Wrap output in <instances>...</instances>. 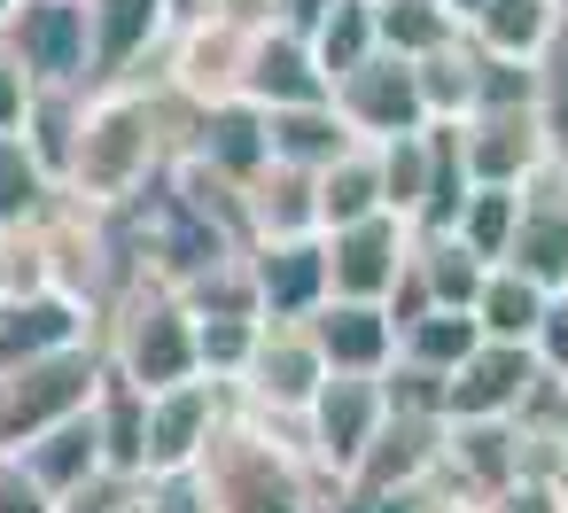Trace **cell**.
<instances>
[{
  "label": "cell",
  "mask_w": 568,
  "mask_h": 513,
  "mask_svg": "<svg viewBox=\"0 0 568 513\" xmlns=\"http://www.w3.org/2000/svg\"><path fill=\"white\" fill-rule=\"evenodd\" d=\"M475 342H483V319L459 311V304H428L413 327H397V358H413V366H428V373H452Z\"/></svg>",
  "instance_id": "cell-29"
},
{
  "label": "cell",
  "mask_w": 568,
  "mask_h": 513,
  "mask_svg": "<svg viewBox=\"0 0 568 513\" xmlns=\"http://www.w3.org/2000/svg\"><path fill=\"white\" fill-rule=\"evenodd\" d=\"M110 513H149V505H141V490H133V474L110 490Z\"/></svg>",
  "instance_id": "cell-44"
},
{
  "label": "cell",
  "mask_w": 568,
  "mask_h": 513,
  "mask_svg": "<svg viewBox=\"0 0 568 513\" xmlns=\"http://www.w3.org/2000/svg\"><path fill=\"white\" fill-rule=\"evenodd\" d=\"M382 412H389L382 373H335V366H327V381H320V389H312V404L296 412V428H304V459L320 466V482H327V490H335V482L351 474V459L374 443Z\"/></svg>",
  "instance_id": "cell-6"
},
{
  "label": "cell",
  "mask_w": 568,
  "mask_h": 513,
  "mask_svg": "<svg viewBox=\"0 0 568 513\" xmlns=\"http://www.w3.org/2000/svg\"><path fill=\"white\" fill-rule=\"evenodd\" d=\"M436 459H444V412L389 404V412H382V428H374V443L351 459V474H343V482H358V490H428Z\"/></svg>",
  "instance_id": "cell-16"
},
{
  "label": "cell",
  "mask_w": 568,
  "mask_h": 513,
  "mask_svg": "<svg viewBox=\"0 0 568 513\" xmlns=\"http://www.w3.org/2000/svg\"><path fill=\"white\" fill-rule=\"evenodd\" d=\"M413 265H420L428 296H436V304H459V311H475V288H483V273H490L459 234H413Z\"/></svg>",
  "instance_id": "cell-32"
},
{
  "label": "cell",
  "mask_w": 568,
  "mask_h": 513,
  "mask_svg": "<svg viewBox=\"0 0 568 513\" xmlns=\"http://www.w3.org/2000/svg\"><path fill=\"white\" fill-rule=\"evenodd\" d=\"M327 513H428V490H358V482H335Z\"/></svg>",
  "instance_id": "cell-39"
},
{
  "label": "cell",
  "mask_w": 568,
  "mask_h": 513,
  "mask_svg": "<svg viewBox=\"0 0 568 513\" xmlns=\"http://www.w3.org/2000/svg\"><path fill=\"white\" fill-rule=\"evenodd\" d=\"M413 79H420L428 117H467V110H475V79H483V48L459 32V40H444V48L413 55Z\"/></svg>",
  "instance_id": "cell-28"
},
{
  "label": "cell",
  "mask_w": 568,
  "mask_h": 513,
  "mask_svg": "<svg viewBox=\"0 0 568 513\" xmlns=\"http://www.w3.org/2000/svg\"><path fill=\"white\" fill-rule=\"evenodd\" d=\"M374 32H382V48H397V55H428V48L459 40L467 24L444 9V0H374Z\"/></svg>",
  "instance_id": "cell-34"
},
{
  "label": "cell",
  "mask_w": 568,
  "mask_h": 513,
  "mask_svg": "<svg viewBox=\"0 0 568 513\" xmlns=\"http://www.w3.org/2000/svg\"><path fill=\"white\" fill-rule=\"evenodd\" d=\"M327 296H366L382 304L413 257V226L397 211H374V218H351V226H327Z\"/></svg>",
  "instance_id": "cell-12"
},
{
  "label": "cell",
  "mask_w": 568,
  "mask_h": 513,
  "mask_svg": "<svg viewBox=\"0 0 568 513\" xmlns=\"http://www.w3.org/2000/svg\"><path fill=\"white\" fill-rule=\"evenodd\" d=\"M374 156H382V203L413 226V211H420V195H428V125L374 141Z\"/></svg>",
  "instance_id": "cell-36"
},
{
  "label": "cell",
  "mask_w": 568,
  "mask_h": 513,
  "mask_svg": "<svg viewBox=\"0 0 568 513\" xmlns=\"http://www.w3.org/2000/svg\"><path fill=\"white\" fill-rule=\"evenodd\" d=\"M514 226H521V187H467V203H459V218H452V234H459L483 265H498V257L514 249Z\"/></svg>",
  "instance_id": "cell-33"
},
{
  "label": "cell",
  "mask_w": 568,
  "mask_h": 513,
  "mask_svg": "<svg viewBox=\"0 0 568 513\" xmlns=\"http://www.w3.org/2000/svg\"><path fill=\"white\" fill-rule=\"evenodd\" d=\"M133 490H141V505H149V513H211V497H203V474H195V466L133 474Z\"/></svg>",
  "instance_id": "cell-38"
},
{
  "label": "cell",
  "mask_w": 568,
  "mask_h": 513,
  "mask_svg": "<svg viewBox=\"0 0 568 513\" xmlns=\"http://www.w3.org/2000/svg\"><path fill=\"white\" fill-rule=\"evenodd\" d=\"M250 350H257V319H242V311H195V366L203 373L234 381L250 366Z\"/></svg>",
  "instance_id": "cell-37"
},
{
  "label": "cell",
  "mask_w": 568,
  "mask_h": 513,
  "mask_svg": "<svg viewBox=\"0 0 568 513\" xmlns=\"http://www.w3.org/2000/svg\"><path fill=\"white\" fill-rule=\"evenodd\" d=\"M374 211H389L382 203V156H374V141H351L335 164H320V234L374 218Z\"/></svg>",
  "instance_id": "cell-25"
},
{
  "label": "cell",
  "mask_w": 568,
  "mask_h": 513,
  "mask_svg": "<svg viewBox=\"0 0 568 513\" xmlns=\"http://www.w3.org/2000/svg\"><path fill=\"white\" fill-rule=\"evenodd\" d=\"M250 40H257V24H234V17H219V9L180 17L172 40H164V86H172L187 110L234 102V94H242V71H250Z\"/></svg>",
  "instance_id": "cell-5"
},
{
  "label": "cell",
  "mask_w": 568,
  "mask_h": 513,
  "mask_svg": "<svg viewBox=\"0 0 568 513\" xmlns=\"http://www.w3.org/2000/svg\"><path fill=\"white\" fill-rule=\"evenodd\" d=\"M351 141H358V133L343 125L335 102H288V110H265V148H273L281 164L320 172V164H335Z\"/></svg>",
  "instance_id": "cell-24"
},
{
  "label": "cell",
  "mask_w": 568,
  "mask_h": 513,
  "mask_svg": "<svg viewBox=\"0 0 568 513\" xmlns=\"http://www.w3.org/2000/svg\"><path fill=\"white\" fill-rule=\"evenodd\" d=\"M242 211H250V242H281V234H320V172L265 156L242 179Z\"/></svg>",
  "instance_id": "cell-21"
},
{
  "label": "cell",
  "mask_w": 568,
  "mask_h": 513,
  "mask_svg": "<svg viewBox=\"0 0 568 513\" xmlns=\"http://www.w3.org/2000/svg\"><path fill=\"white\" fill-rule=\"evenodd\" d=\"M9 9H17V0H0V17H9Z\"/></svg>",
  "instance_id": "cell-48"
},
{
  "label": "cell",
  "mask_w": 568,
  "mask_h": 513,
  "mask_svg": "<svg viewBox=\"0 0 568 513\" xmlns=\"http://www.w3.org/2000/svg\"><path fill=\"white\" fill-rule=\"evenodd\" d=\"M187 133H195L187 148H195L203 164H219L226 179H250V172H257V164L273 156V148H265V110H257L250 94H234V102H211V110H195V125H187Z\"/></svg>",
  "instance_id": "cell-22"
},
{
  "label": "cell",
  "mask_w": 568,
  "mask_h": 513,
  "mask_svg": "<svg viewBox=\"0 0 568 513\" xmlns=\"http://www.w3.org/2000/svg\"><path fill=\"white\" fill-rule=\"evenodd\" d=\"M0 40L40 86H87V0H17L0 17Z\"/></svg>",
  "instance_id": "cell-13"
},
{
  "label": "cell",
  "mask_w": 568,
  "mask_h": 513,
  "mask_svg": "<svg viewBox=\"0 0 568 513\" xmlns=\"http://www.w3.org/2000/svg\"><path fill=\"white\" fill-rule=\"evenodd\" d=\"M226 404H234V381H219V373H187V381H172V389H149L141 474H156V466H195L203 443H211V428L226 420Z\"/></svg>",
  "instance_id": "cell-10"
},
{
  "label": "cell",
  "mask_w": 568,
  "mask_h": 513,
  "mask_svg": "<svg viewBox=\"0 0 568 513\" xmlns=\"http://www.w3.org/2000/svg\"><path fill=\"white\" fill-rule=\"evenodd\" d=\"M79 110H87V86H32V110L17 125L55 187H63V164H71V141H79Z\"/></svg>",
  "instance_id": "cell-30"
},
{
  "label": "cell",
  "mask_w": 568,
  "mask_h": 513,
  "mask_svg": "<svg viewBox=\"0 0 568 513\" xmlns=\"http://www.w3.org/2000/svg\"><path fill=\"white\" fill-rule=\"evenodd\" d=\"M537 350L529 342H498L483 335L452 373H444V420H498V412H521V397L537 389Z\"/></svg>",
  "instance_id": "cell-14"
},
{
  "label": "cell",
  "mask_w": 568,
  "mask_h": 513,
  "mask_svg": "<svg viewBox=\"0 0 568 513\" xmlns=\"http://www.w3.org/2000/svg\"><path fill=\"white\" fill-rule=\"evenodd\" d=\"M0 288H9V226H0Z\"/></svg>",
  "instance_id": "cell-46"
},
{
  "label": "cell",
  "mask_w": 568,
  "mask_h": 513,
  "mask_svg": "<svg viewBox=\"0 0 568 513\" xmlns=\"http://www.w3.org/2000/svg\"><path fill=\"white\" fill-rule=\"evenodd\" d=\"M250 280H257V319H312L327 304V242L320 234L250 242Z\"/></svg>",
  "instance_id": "cell-17"
},
{
  "label": "cell",
  "mask_w": 568,
  "mask_h": 513,
  "mask_svg": "<svg viewBox=\"0 0 568 513\" xmlns=\"http://www.w3.org/2000/svg\"><path fill=\"white\" fill-rule=\"evenodd\" d=\"M195 474H203L211 513H320V490H312L320 466L304 459V443H281V420L250 412L242 397L211 428Z\"/></svg>",
  "instance_id": "cell-2"
},
{
  "label": "cell",
  "mask_w": 568,
  "mask_h": 513,
  "mask_svg": "<svg viewBox=\"0 0 568 513\" xmlns=\"http://www.w3.org/2000/svg\"><path fill=\"white\" fill-rule=\"evenodd\" d=\"M327 102L343 110V125H351L358 141H389V133L428 125V102H420V79H413V55H397V48L358 55V63L327 86Z\"/></svg>",
  "instance_id": "cell-9"
},
{
  "label": "cell",
  "mask_w": 568,
  "mask_h": 513,
  "mask_svg": "<svg viewBox=\"0 0 568 513\" xmlns=\"http://www.w3.org/2000/svg\"><path fill=\"white\" fill-rule=\"evenodd\" d=\"M560 389H568V373H560Z\"/></svg>",
  "instance_id": "cell-49"
},
{
  "label": "cell",
  "mask_w": 568,
  "mask_h": 513,
  "mask_svg": "<svg viewBox=\"0 0 568 513\" xmlns=\"http://www.w3.org/2000/svg\"><path fill=\"white\" fill-rule=\"evenodd\" d=\"M32 86H40V79L17 63V48H9V40H0V133H17V125H24V110H32Z\"/></svg>",
  "instance_id": "cell-41"
},
{
  "label": "cell",
  "mask_w": 568,
  "mask_h": 513,
  "mask_svg": "<svg viewBox=\"0 0 568 513\" xmlns=\"http://www.w3.org/2000/svg\"><path fill=\"white\" fill-rule=\"evenodd\" d=\"M63 497H48L32 474H24V459L17 451H0V513H55Z\"/></svg>",
  "instance_id": "cell-40"
},
{
  "label": "cell",
  "mask_w": 568,
  "mask_h": 513,
  "mask_svg": "<svg viewBox=\"0 0 568 513\" xmlns=\"http://www.w3.org/2000/svg\"><path fill=\"white\" fill-rule=\"evenodd\" d=\"M180 24V0H87V86L133 79L149 55H164Z\"/></svg>",
  "instance_id": "cell-11"
},
{
  "label": "cell",
  "mask_w": 568,
  "mask_h": 513,
  "mask_svg": "<svg viewBox=\"0 0 568 513\" xmlns=\"http://www.w3.org/2000/svg\"><path fill=\"white\" fill-rule=\"evenodd\" d=\"M17 459H24V474H32L48 497H79V490H94V482L110 474V459H102V428H94V404L71 412V420H55V428H40L32 443H17Z\"/></svg>",
  "instance_id": "cell-20"
},
{
  "label": "cell",
  "mask_w": 568,
  "mask_h": 513,
  "mask_svg": "<svg viewBox=\"0 0 568 513\" xmlns=\"http://www.w3.org/2000/svg\"><path fill=\"white\" fill-rule=\"evenodd\" d=\"M102 358L133 389H172V381L203 373L195 366V311H187V296L172 280H156V273L125 280L102 304Z\"/></svg>",
  "instance_id": "cell-3"
},
{
  "label": "cell",
  "mask_w": 568,
  "mask_h": 513,
  "mask_svg": "<svg viewBox=\"0 0 568 513\" xmlns=\"http://www.w3.org/2000/svg\"><path fill=\"white\" fill-rule=\"evenodd\" d=\"M320 381H327V358H320V342H312V319H257V350H250V366L234 373V397H242L250 412L296 420Z\"/></svg>",
  "instance_id": "cell-7"
},
{
  "label": "cell",
  "mask_w": 568,
  "mask_h": 513,
  "mask_svg": "<svg viewBox=\"0 0 568 513\" xmlns=\"http://www.w3.org/2000/svg\"><path fill=\"white\" fill-rule=\"evenodd\" d=\"M545 304H552V288L529 280L521 265H490L483 288H475V319H483V335H498V342H529V327L545 319Z\"/></svg>",
  "instance_id": "cell-26"
},
{
  "label": "cell",
  "mask_w": 568,
  "mask_h": 513,
  "mask_svg": "<svg viewBox=\"0 0 568 513\" xmlns=\"http://www.w3.org/2000/svg\"><path fill=\"white\" fill-rule=\"evenodd\" d=\"M327 9V0H273V24H296V32H312V17Z\"/></svg>",
  "instance_id": "cell-43"
},
{
  "label": "cell",
  "mask_w": 568,
  "mask_h": 513,
  "mask_svg": "<svg viewBox=\"0 0 568 513\" xmlns=\"http://www.w3.org/2000/svg\"><path fill=\"white\" fill-rule=\"evenodd\" d=\"M102 366H110V358H102V335L0 366V451H17V443H32L40 428L87 412L94 389H102Z\"/></svg>",
  "instance_id": "cell-4"
},
{
  "label": "cell",
  "mask_w": 568,
  "mask_h": 513,
  "mask_svg": "<svg viewBox=\"0 0 568 513\" xmlns=\"http://www.w3.org/2000/svg\"><path fill=\"white\" fill-rule=\"evenodd\" d=\"M55 203V179H48V164L32 156V141L24 133H0V226H24V218H40Z\"/></svg>",
  "instance_id": "cell-35"
},
{
  "label": "cell",
  "mask_w": 568,
  "mask_h": 513,
  "mask_svg": "<svg viewBox=\"0 0 568 513\" xmlns=\"http://www.w3.org/2000/svg\"><path fill=\"white\" fill-rule=\"evenodd\" d=\"M94 335H102V304L71 288H0V366L63 350V342H94Z\"/></svg>",
  "instance_id": "cell-15"
},
{
  "label": "cell",
  "mask_w": 568,
  "mask_h": 513,
  "mask_svg": "<svg viewBox=\"0 0 568 513\" xmlns=\"http://www.w3.org/2000/svg\"><path fill=\"white\" fill-rule=\"evenodd\" d=\"M312 342H320V358L335 373H382L397 358V319L382 304H366V296H327L312 311Z\"/></svg>",
  "instance_id": "cell-19"
},
{
  "label": "cell",
  "mask_w": 568,
  "mask_h": 513,
  "mask_svg": "<svg viewBox=\"0 0 568 513\" xmlns=\"http://www.w3.org/2000/svg\"><path fill=\"white\" fill-rule=\"evenodd\" d=\"M444 9H452V17H459V24H467V17H475V9H483V0H444Z\"/></svg>",
  "instance_id": "cell-45"
},
{
  "label": "cell",
  "mask_w": 568,
  "mask_h": 513,
  "mask_svg": "<svg viewBox=\"0 0 568 513\" xmlns=\"http://www.w3.org/2000/svg\"><path fill=\"white\" fill-rule=\"evenodd\" d=\"M452 133H459V156H467L475 187H529L537 172H552V141H545L537 102L467 110V117H452Z\"/></svg>",
  "instance_id": "cell-8"
},
{
  "label": "cell",
  "mask_w": 568,
  "mask_h": 513,
  "mask_svg": "<svg viewBox=\"0 0 568 513\" xmlns=\"http://www.w3.org/2000/svg\"><path fill=\"white\" fill-rule=\"evenodd\" d=\"M552 296H560V304H568V273H560V288H552Z\"/></svg>",
  "instance_id": "cell-47"
},
{
  "label": "cell",
  "mask_w": 568,
  "mask_h": 513,
  "mask_svg": "<svg viewBox=\"0 0 568 513\" xmlns=\"http://www.w3.org/2000/svg\"><path fill=\"white\" fill-rule=\"evenodd\" d=\"M304 40H312V55H320V71H327V86H335L358 55L382 48V32H374V0H327Z\"/></svg>",
  "instance_id": "cell-31"
},
{
  "label": "cell",
  "mask_w": 568,
  "mask_h": 513,
  "mask_svg": "<svg viewBox=\"0 0 568 513\" xmlns=\"http://www.w3.org/2000/svg\"><path fill=\"white\" fill-rule=\"evenodd\" d=\"M172 110H180L172 86H133V79L87 86L79 141H71V164H63V195L71 203H94V211L141 195L149 172H164L180 156L172 148Z\"/></svg>",
  "instance_id": "cell-1"
},
{
  "label": "cell",
  "mask_w": 568,
  "mask_h": 513,
  "mask_svg": "<svg viewBox=\"0 0 568 513\" xmlns=\"http://www.w3.org/2000/svg\"><path fill=\"white\" fill-rule=\"evenodd\" d=\"M94 428H102V459H110V474H141V443H149V389H133L125 373H110V366H102Z\"/></svg>",
  "instance_id": "cell-27"
},
{
  "label": "cell",
  "mask_w": 568,
  "mask_h": 513,
  "mask_svg": "<svg viewBox=\"0 0 568 513\" xmlns=\"http://www.w3.org/2000/svg\"><path fill=\"white\" fill-rule=\"evenodd\" d=\"M568 0H483V9L467 17V40L483 55H514V63H537L545 40L560 32Z\"/></svg>",
  "instance_id": "cell-23"
},
{
  "label": "cell",
  "mask_w": 568,
  "mask_h": 513,
  "mask_svg": "<svg viewBox=\"0 0 568 513\" xmlns=\"http://www.w3.org/2000/svg\"><path fill=\"white\" fill-rule=\"evenodd\" d=\"M529 350H537V366H545V373H568V304H560V296H552V304H545V319L529 327Z\"/></svg>",
  "instance_id": "cell-42"
},
{
  "label": "cell",
  "mask_w": 568,
  "mask_h": 513,
  "mask_svg": "<svg viewBox=\"0 0 568 513\" xmlns=\"http://www.w3.org/2000/svg\"><path fill=\"white\" fill-rule=\"evenodd\" d=\"M242 94L257 110H288V102H327V71L312 55V40L296 24H257L250 40V71H242Z\"/></svg>",
  "instance_id": "cell-18"
}]
</instances>
